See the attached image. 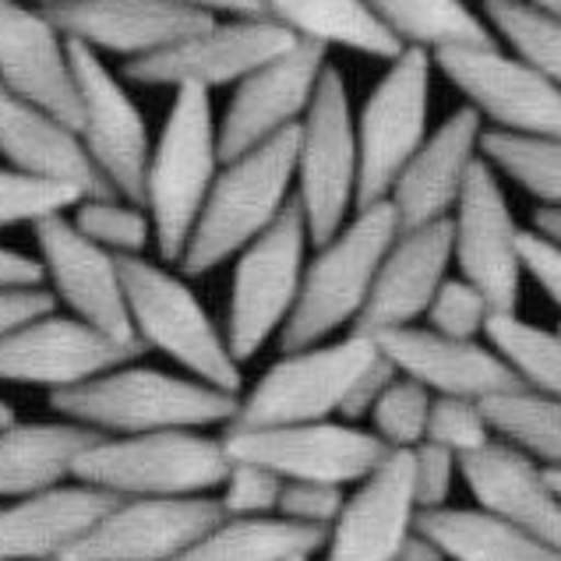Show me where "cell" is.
<instances>
[{
    "instance_id": "6da1fadb",
    "label": "cell",
    "mask_w": 561,
    "mask_h": 561,
    "mask_svg": "<svg viewBox=\"0 0 561 561\" xmlns=\"http://www.w3.org/2000/svg\"><path fill=\"white\" fill-rule=\"evenodd\" d=\"M297 141L300 127H290L222 163L181 259L184 276H205L237 259L290 208L297 198Z\"/></svg>"
},
{
    "instance_id": "7a4b0ae2",
    "label": "cell",
    "mask_w": 561,
    "mask_h": 561,
    "mask_svg": "<svg viewBox=\"0 0 561 561\" xmlns=\"http://www.w3.org/2000/svg\"><path fill=\"white\" fill-rule=\"evenodd\" d=\"M50 410L103 435H146V431L170 427L230 424L240 399L237 392L216 389L195 375L181 378L124 364L100 378L50 392Z\"/></svg>"
},
{
    "instance_id": "3957f363",
    "label": "cell",
    "mask_w": 561,
    "mask_h": 561,
    "mask_svg": "<svg viewBox=\"0 0 561 561\" xmlns=\"http://www.w3.org/2000/svg\"><path fill=\"white\" fill-rule=\"evenodd\" d=\"M399 230L403 227H399L396 208L385 198L357 208L343 222V230H335L325 244H318V254L304 268L297 308L279 332L283 354L314 346L329 340L332 332L357 325L367 297L375 290L378 268Z\"/></svg>"
},
{
    "instance_id": "277c9868",
    "label": "cell",
    "mask_w": 561,
    "mask_h": 561,
    "mask_svg": "<svg viewBox=\"0 0 561 561\" xmlns=\"http://www.w3.org/2000/svg\"><path fill=\"white\" fill-rule=\"evenodd\" d=\"M222 163L227 159L219 146L213 92L198 85L173 89L170 114L152 146L146 173V208L156 227V251L167 265H181Z\"/></svg>"
},
{
    "instance_id": "5b68a950",
    "label": "cell",
    "mask_w": 561,
    "mask_h": 561,
    "mask_svg": "<svg viewBox=\"0 0 561 561\" xmlns=\"http://www.w3.org/2000/svg\"><path fill=\"white\" fill-rule=\"evenodd\" d=\"M233 459L222 438L195 427L103 438L75 459L71 477L117 491L124 499H187L227 484Z\"/></svg>"
},
{
    "instance_id": "8992f818",
    "label": "cell",
    "mask_w": 561,
    "mask_h": 561,
    "mask_svg": "<svg viewBox=\"0 0 561 561\" xmlns=\"http://www.w3.org/2000/svg\"><path fill=\"white\" fill-rule=\"evenodd\" d=\"M121 272L138 340L216 389L240 392L244 378L227 332L216 329L213 314L202 308V300L178 272L149 262L146 254L121 259Z\"/></svg>"
},
{
    "instance_id": "52a82bcc",
    "label": "cell",
    "mask_w": 561,
    "mask_h": 561,
    "mask_svg": "<svg viewBox=\"0 0 561 561\" xmlns=\"http://www.w3.org/2000/svg\"><path fill=\"white\" fill-rule=\"evenodd\" d=\"M360 202V141L340 68L322 75L297 141V205L304 208L314 248L343 230Z\"/></svg>"
},
{
    "instance_id": "ba28073f",
    "label": "cell",
    "mask_w": 561,
    "mask_h": 561,
    "mask_svg": "<svg viewBox=\"0 0 561 561\" xmlns=\"http://www.w3.org/2000/svg\"><path fill=\"white\" fill-rule=\"evenodd\" d=\"M308 244L314 240L304 208L294 198L290 208L233 259L227 343L240 364L283 332L286 318L294 314L304 268H308Z\"/></svg>"
},
{
    "instance_id": "9c48e42d",
    "label": "cell",
    "mask_w": 561,
    "mask_h": 561,
    "mask_svg": "<svg viewBox=\"0 0 561 561\" xmlns=\"http://www.w3.org/2000/svg\"><path fill=\"white\" fill-rule=\"evenodd\" d=\"M435 54L403 46L385 75L367 92L357 117L360 141V202L375 205L389 198L392 184L431 135V82Z\"/></svg>"
},
{
    "instance_id": "30bf717a",
    "label": "cell",
    "mask_w": 561,
    "mask_h": 561,
    "mask_svg": "<svg viewBox=\"0 0 561 561\" xmlns=\"http://www.w3.org/2000/svg\"><path fill=\"white\" fill-rule=\"evenodd\" d=\"M378 354V340L360 329H350V335L340 343H314L283 354V360H276L259 378L248 399H240L230 427L329 421L332 413H340L354 381L371 367Z\"/></svg>"
},
{
    "instance_id": "8fae6325",
    "label": "cell",
    "mask_w": 561,
    "mask_h": 561,
    "mask_svg": "<svg viewBox=\"0 0 561 561\" xmlns=\"http://www.w3.org/2000/svg\"><path fill=\"white\" fill-rule=\"evenodd\" d=\"M297 36L268 14H251V19H216L205 28L191 32L187 39L167 46V50L124 60V78L138 85L156 89H222L244 82L262 64L290 50Z\"/></svg>"
},
{
    "instance_id": "7c38bea8",
    "label": "cell",
    "mask_w": 561,
    "mask_h": 561,
    "mask_svg": "<svg viewBox=\"0 0 561 561\" xmlns=\"http://www.w3.org/2000/svg\"><path fill=\"white\" fill-rule=\"evenodd\" d=\"M435 68L462 92L484 124L512 135L561 138V85L530 60L499 46V39L438 50Z\"/></svg>"
},
{
    "instance_id": "4fadbf2b",
    "label": "cell",
    "mask_w": 561,
    "mask_h": 561,
    "mask_svg": "<svg viewBox=\"0 0 561 561\" xmlns=\"http://www.w3.org/2000/svg\"><path fill=\"white\" fill-rule=\"evenodd\" d=\"M222 445L230 459L262 462L286 480H318V484H357L392 453L375 431H360L350 421L227 427Z\"/></svg>"
},
{
    "instance_id": "5bb4252c",
    "label": "cell",
    "mask_w": 561,
    "mask_h": 561,
    "mask_svg": "<svg viewBox=\"0 0 561 561\" xmlns=\"http://www.w3.org/2000/svg\"><path fill=\"white\" fill-rule=\"evenodd\" d=\"M32 240L39 251L36 259L46 268V286L57 294L64 308L127 346H146L138 340L131 308H127L121 254L89 240L68 213H54L32 222Z\"/></svg>"
},
{
    "instance_id": "9a60e30c",
    "label": "cell",
    "mask_w": 561,
    "mask_h": 561,
    "mask_svg": "<svg viewBox=\"0 0 561 561\" xmlns=\"http://www.w3.org/2000/svg\"><path fill=\"white\" fill-rule=\"evenodd\" d=\"M71 60H75V82H78V131L103 170V178L114 184L117 195L146 205V173L152 156L149 124L141 117L138 103L124 82L106 68L103 54L89 50L85 43L71 39Z\"/></svg>"
},
{
    "instance_id": "2e32d148",
    "label": "cell",
    "mask_w": 561,
    "mask_h": 561,
    "mask_svg": "<svg viewBox=\"0 0 561 561\" xmlns=\"http://www.w3.org/2000/svg\"><path fill=\"white\" fill-rule=\"evenodd\" d=\"M325 71L329 46L297 39L290 50L262 64L244 82H237L233 100L227 103V114L219 121L222 159L259 149L283 131H290V127H300Z\"/></svg>"
},
{
    "instance_id": "e0dca14e",
    "label": "cell",
    "mask_w": 561,
    "mask_h": 561,
    "mask_svg": "<svg viewBox=\"0 0 561 561\" xmlns=\"http://www.w3.org/2000/svg\"><path fill=\"white\" fill-rule=\"evenodd\" d=\"M146 354V346H127L75 314L46 311L32 322L0 335V381L71 389L100 378Z\"/></svg>"
},
{
    "instance_id": "ac0fdd59",
    "label": "cell",
    "mask_w": 561,
    "mask_h": 561,
    "mask_svg": "<svg viewBox=\"0 0 561 561\" xmlns=\"http://www.w3.org/2000/svg\"><path fill=\"white\" fill-rule=\"evenodd\" d=\"M453 240H456V265L459 276L477 283L494 304V311L519 308L523 286V230L512 216L499 170L488 156H480L470 181L462 187L459 205L453 213Z\"/></svg>"
},
{
    "instance_id": "d6986e66",
    "label": "cell",
    "mask_w": 561,
    "mask_h": 561,
    "mask_svg": "<svg viewBox=\"0 0 561 561\" xmlns=\"http://www.w3.org/2000/svg\"><path fill=\"white\" fill-rule=\"evenodd\" d=\"M227 516L216 499H127L54 561H173Z\"/></svg>"
},
{
    "instance_id": "ffe728a7",
    "label": "cell",
    "mask_w": 561,
    "mask_h": 561,
    "mask_svg": "<svg viewBox=\"0 0 561 561\" xmlns=\"http://www.w3.org/2000/svg\"><path fill=\"white\" fill-rule=\"evenodd\" d=\"M0 85L78 127L82 103L71 39L46 8H32L28 0H0Z\"/></svg>"
},
{
    "instance_id": "44dd1931",
    "label": "cell",
    "mask_w": 561,
    "mask_h": 561,
    "mask_svg": "<svg viewBox=\"0 0 561 561\" xmlns=\"http://www.w3.org/2000/svg\"><path fill=\"white\" fill-rule=\"evenodd\" d=\"M484 117L462 103L427 135L389 191L399 227H424V222H438L456 213L470 170L484 156Z\"/></svg>"
},
{
    "instance_id": "7402d4cb",
    "label": "cell",
    "mask_w": 561,
    "mask_h": 561,
    "mask_svg": "<svg viewBox=\"0 0 561 561\" xmlns=\"http://www.w3.org/2000/svg\"><path fill=\"white\" fill-rule=\"evenodd\" d=\"M453 262H456L453 216L438 222H424V227L399 230L378 268L367 308L360 311L354 329L378 335L385 329L413 325L416 318L427 314L431 300H435L442 283L448 279V265Z\"/></svg>"
},
{
    "instance_id": "603a6c76",
    "label": "cell",
    "mask_w": 561,
    "mask_h": 561,
    "mask_svg": "<svg viewBox=\"0 0 561 561\" xmlns=\"http://www.w3.org/2000/svg\"><path fill=\"white\" fill-rule=\"evenodd\" d=\"M0 159L28 178L71 184L82 195H117L71 121L8 89H0Z\"/></svg>"
},
{
    "instance_id": "cb8c5ba5",
    "label": "cell",
    "mask_w": 561,
    "mask_h": 561,
    "mask_svg": "<svg viewBox=\"0 0 561 561\" xmlns=\"http://www.w3.org/2000/svg\"><path fill=\"white\" fill-rule=\"evenodd\" d=\"M413 448H392L381 467L360 480L329 537V561H392L416 526Z\"/></svg>"
},
{
    "instance_id": "d4e9b609",
    "label": "cell",
    "mask_w": 561,
    "mask_h": 561,
    "mask_svg": "<svg viewBox=\"0 0 561 561\" xmlns=\"http://www.w3.org/2000/svg\"><path fill=\"white\" fill-rule=\"evenodd\" d=\"M46 14L64 28L68 39L85 43L95 54H117L124 60L159 54L216 22L173 4V0H71V4L46 8Z\"/></svg>"
},
{
    "instance_id": "484cf974",
    "label": "cell",
    "mask_w": 561,
    "mask_h": 561,
    "mask_svg": "<svg viewBox=\"0 0 561 561\" xmlns=\"http://www.w3.org/2000/svg\"><path fill=\"white\" fill-rule=\"evenodd\" d=\"M378 350L392 357L403 375L424 381L435 396H467L488 399L494 392L523 389V378L505 364L494 346H480L473 340H456L435 329H385L375 335Z\"/></svg>"
},
{
    "instance_id": "4316f807",
    "label": "cell",
    "mask_w": 561,
    "mask_h": 561,
    "mask_svg": "<svg viewBox=\"0 0 561 561\" xmlns=\"http://www.w3.org/2000/svg\"><path fill=\"white\" fill-rule=\"evenodd\" d=\"M459 470L488 512L523 526L561 551V494L551 488L548 470H540L530 453L512 442L491 438L477 453L459 456Z\"/></svg>"
},
{
    "instance_id": "83f0119b",
    "label": "cell",
    "mask_w": 561,
    "mask_h": 561,
    "mask_svg": "<svg viewBox=\"0 0 561 561\" xmlns=\"http://www.w3.org/2000/svg\"><path fill=\"white\" fill-rule=\"evenodd\" d=\"M121 502L124 494L82 480L25 494L19 505L0 508V561H54Z\"/></svg>"
},
{
    "instance_id": "f1b7e54d",
    "label": "cell",
    "mask_w": 561,
    "mask_h": 561,
    "mask_svg": "<svg viewBox=\"0 0 561 561\" xmlns=\"http://www.w3.org/2000/svg\"><path fill=\"white\" fill-rule=\"evenodd\" d=\"M106 435L89 424H8L0 427V499H25L71 477L75 459Z\"/></svg>"
},
{
    "instance_id": "f546056e",
    "label": "cell",
    "mask_w": 561,
    "mask_h": 561,
    "mask_svg": "<svg viewBox=\"0 0 561 561\" xmlns=\"http://www.w3.org/2000/svg\"><path fill=\"white\" fill-rule=\"evenodd\" d=\"M453 561H561V551L488 508H421L416 526Z\"/></svg>"
},
{
    "instance_id": "4dcf8cb0",
    "label": "cell",
    "mask_w": 561,
    "mask_h": 561,
    "mask_svg": "<svg viewBox=\"0 0 561 561\" xmlns=\"http://www.w3.org/2000/svg\"><path fill=\"white\" fill-rule=\"evenodd\" d=\"M262 8L297 39L322 43L329 50L340 46L381 60H392L403 50L367 0H262Z\"/></svg>"
},
{
    "instance_id": "1f68e13d",
    "label": "cell",
    "mask_w": 561,
    "mask_h": 561,
    "mask_svg": "<svg viewBox=\"0 0 561 561\" xmlns=\"http://www.w3.org/2000/svg\"><path fill=\"white\" fill-rule=\"evenodd\" d=\"M329 537V526L322 523L230 516L173 561H294L322 551Z\"/></svg>"
},
{
    "instance_id": "d6a6232c",
    "label": "cell",
    "mask_w": 561,
    "mask_h": 561,
    "mask_svg": "<svg viewBox=\"0 0 561 561\" xmlns=\"http://www.w3.org/2000/svg\"><path fill=\"white\" fill-rule=\"evenodd\" d=\"M367 4L399 46H416L427 54L499 39L488 19L470 11L467 0H367Z\"/></svg>"
},
{
    "instance_id": "836d02e7",
    "label": "cell",
    "mask_w": 561,
    "mask_h": 561,
    "mask_svg": "<svg viewBox=\"0 0 561 561\" xmlns=\"http://www.w3.org/2000/svg\"><path fill=\"white\" fill-rule=\"evenodd\" d=\"M494 435H502L543 467H561V396L537 389H508L480 399Z\"/></svg>"
},
{
    "instance_id": "e575fe53",
    "label": "cell",
    "mask_w": 561,
    "mask_h": 561,
    "mask_svg": "<svg viewBox=\"0 0 561 561\" xmlns=\"http://www.w3.org/2000/svg\"><path fill=\"white\" fill-rule=\"evenodd\" d=\"M484 156L543 208H561V138L512 135L491 127L484 131Z\"/></svg>"
},
{
    "instance_id": "d590c367",
    "label": "cell",
    "mask_w": 561,
    "mask_h": 561,
    "mask_svg": "<svg viewBox=\"0 0 561 561\" xmlns=\"http://www.w3.org/2000/svg\"><path fill=\"white\" fill-rule=\"evenodd\" d=\"M484 335L523 378L526 389L561 396V329L548 332L534 322H523L516 311H494Z\"/></svg>"
},
{
    "instance_id": "8d00e7d4",
    "label": "cell",
    "mask_w": 561,
    "mask_h": 561,
    "mask_svg": "<svg viewBox=\"0 0 561 561\" xmlns=\"http://www.w3.org/2000/svg\"><path fill=\"white\" fill-rule=\"evenodd\" d=\"M484 19L512 54L561 85V14L540 11L526 0H484Z\"/></svg>"
},
{
    "instance_id": "74e56055",
    "label": "cell",
    "mask_w": 561,
    "mask_h": 561,
    "mask_svg": "<svg viewBox=\"0 0 561 561\" xmlns=\"http://www.w3.org/2000/svg\"><path fill=\"white\" fill-rule=\"evenodd\" d=\"M68 216L89 240L121 259H138L149 251V244H156L149 208L124 195H85L68 208Z\"/></svg>"
},
{
    "instance_id": "f35d334b",
    "label": "cell",
    "mask_w": 561,
    "mask_h": 561,
    "mask_svg": "<svg viewBox=\"0 0 561 561\" xmlns=\"http://www.w3.org/2000/svg\"><path fill=\"white\" fill-rule=\"evenodd\" d=\"M431 407H435V392L424 381L399 375L371 410L375 435L389 448H416L427 442Z\"/></svg>"
},
{
    "instance_id": "ab89813d",
    "label": "cell",
    "mask_w": 561,
    "mask_h": 561,
    "mask_svg": "<svg viewBox=\"0 0 561 561\" xmlns=\"http://www.w3.org/2000/svg\"><path fill=\"white\" fill-rule=\"evenodd\" d=\"M85 198L82 191L71 184L28 178V173L14 167H0V230L22 227V222H36L43 216L68 213V208Z\"/></svg>"
},
{
    "instance_id": "60d3db41",
    "label": "cell",
    "mask_w": 561,
    "mask_h": 561,
    "mask_svg": "<svg viewBox=\"0 0 561 561\" xmlns=\"http://www.w3.org/2000/svg\"><path fill=\"white\" fill-rule=\"evenodd\" d=\"M494 314L491 297L480 290L467 276H448L442 290L435 294L427 308V322L442 335H456V340H477L488 329Z\"/></svg>"
},
{
    "instance_id": "b9f144b4",
    "label": "cell",
    "mask_w": 561,
    "mask_h": 561,
    "mask_svg": "<svg viewBox=\"0 0 561 561\" xmlns=\"http://www.w3.org/2000/svg\"><path fill=\"white\" fill-rule=\"evenodd\" d=\"M491 435L494 427L484 407H480V399L435 396V407H431V421H427V442L445 445L456 456H470L477 448H484Z\"/></svg>"
},
{
    "instance_id": "7bdbcfd3",
    "label": "cell",
    "mask_w": 561,
    "mask_h": 561,
    "mask_svg": "<svg viewBox=\"0 0 561 561\" xmlns=\"http://www.w3.org/2000/svg\"><path fill=\"white\" fill-rule=\"evenodd\" d=\"M222 508L227 516H265V512H279V499L286 488V477L262 467V462L233 459V467L222 484Z\"/></svg>"
},
{
    "instance_id": "ee69618b",
    "label": "cell",
    "mask_w": 561,
    "mask_h": 561,
    "mask_svg": "<svg viewBox=\"0 0 561 561\" xmlns=\"http://www.w3.org/2000/svg\"><path fill=\"white\" fill-rule=\"evenodd\" d=\"M346 494L343 484H318V480H286L279 512L300 523H322L335 526V519L343 516Z\"/></svg>"
},
{
    "instance_id": "f6af8a7d",
    "label": "cell",
    "mask_w": 561,
    "mask_h": 561,
    "mask_svg": "<svg viewBox=\"0 0 561 561\" xmlns=\"http://www.w3.org/2000/svg\"><path fill=\"white\" fill-rule=\"evenodd\" d=\"M459 467V456L448 453L445 445L421 442L413 448V488H416V505L421 508H438L445 505L448 491H453V473Z\"/></svg>"
},
{
    "instance_id": "bcb514c9",
    "label": "cell",
    "mask_w": 561,
    "mask_h": 561,
    "mask_svg": "<svg viewBox=\"0 0 561 561\" xmlns=\"http://www.w3.org/2000/svg\"><path fill=\"white\" fill-rule=\"evenodd\" d=\"M519 251H523V272L561 311V240L534 227V230H523Z\"/></svg>"
},
{
    "instance_id": "7dc6e473",
    "label": "cell",
    "mask_w": 561,
    "mask_h": 561,
    "mask_svg": "<svg viewBox=\"0 0 561 561\" xmlns=\"http://www.w3.org/2000/svg\"><path fill=\"white\" fill-rule=\"evenodd\" d=\"M403 375L396 367V360L392 357H385V354H378L375 360H371V367L354 381V389H350V396L343 399V407H340V416L343 421H350V424H357V421H364V416H371V410L378 407V399L385 396V389Z\"/></svg>"
},
{
    "instance_id": "c3c4849f",
    "label": "cell",
    "mask_w": 561,
    "mask_h": 561,
    "mask_svg": "<svg viewBox=\"0 0 561 561\" xmlns=\"http://www.w3.org/2000/svg\"><path fill=\"white\" fill-rule=\"evenodd\" d=\"M46 311H57V294L50 286H0V335Z\"/></svg>"
},
{
    "instance_id": "681fc988",
    "label": "cell",
    "mask_w": 561,
    "mask_h": 561,
    "mask_svg": "<svg viewBox=\"0 0 561 561\" xmlns=\"http://www.w3.org/2000/svg\"><path fill=\"white\" fill-rule=\"evenodd\" d=\"M0 286H46V268L32 254L0 244Z\"/></svg>"
},
{
    "instance_id": "f907efd6",
    "label": "cell",
    "mask_w": 561,
    "mask_h": 561,
    "mask_svg": "<svg viewBox=\"0 0 561 561\" xmlns=\"http://www.w3.org/2000/svg\"><path fill=\"white\" fill-rule=\"evenodd\" d=\"M187 11H198L205 19H251V14H265L262 0H173Z\"/></svg>"
},
{
    "instance_id": "816d5d0a",
    "label": "cell",
    "mask_w": 561,
    "mask_h": 561,
    "mask_svg": "<svg viewBox=\"0 0 561 561\" xmlns=\"http://www.w3.org/2000/svg\"><path fill=\"white\" fill-rule=\"evenodd\" d=\"M448 554L438 548L435 540L431 537H424L421 530H413L410 537H407V543L399 548V554L392 558V561H445Z\"/></svg>"
},
{
    "instance_id": "f5cc1de1",
    "label": "cell",
    "mask_w": 561,
    "mask_h": 561,
    "mask_svg": "<svg viewBox=\"0 0 561 561\" xmlns=\"http://www.w3.org/2000/svg\"><path fill=\"white\" fill-rule=\"evenodd\" d=\"M534 227L561 240V208H540L537 219H534Z\"/></svg>"
},
{
    "instance_id": "db71d44e",
    "label": "cell",
    "mask_w": 561,
    "mask_h": 561,
    "mask_svg": "<svg viewBox=\"0 0 561 561\" xmlns=\"http://www.w3.org/2000/svg\"><path fill=\"white\" fill-rule=\"evenodd\" d=\"M526 4H534L540 11H551V14H561V0H526Z\"/></svg>"
},
{
    "instance_id": "11a10c76",
    "label": "cell",
    "mask_w": 561,
    "mask_h": 561,
    "mask_svg": "<svg viewBox=\"0 0 561 561\" xmlns=\"http://www.w3.org/2000/svg\"><path fill=\"white\" fill-rule=\"evenodd\" d=\"M8 424H14V410L0 399V427H8Z\"/></svg>"
},
{
    "instance_id": "9f6ffc18",
    "label": "cell",
    "mask_w": 561,
    "mask_h": 561,
    "mask_svg": "<svg viewBox=\"0 0 561 561\" xmlns=\"http://www.w3.org/2000/svg\"><path fill=\"white\" fill-rule=\"evenodd\" d=\"M548 480H551V488L561 494V467H548Z\"/></svg>"
},
{
    "instance_id": "6f0895ef",
    "label": "cell",
    "mask_w": 561,
    "mask_h": 561,
    "mask_svg": "<svg viewBox=\"0 0 561 561\" xmlns=\"http://www.w3.org/2000/svg\"><path fill=\"white\" fill-rule=\"evenodd\" d=\"M28 4H39V8H60V4H71V0H28Z\"/></svg>"
},
{
    "instance_id": "680465c9",
    "label": "cell",
    "mask_w": 561,
    "mask_h": 561,
    "mask_svg": "<svg viewBox=\"0 0 561 561\" xmlns=\"http://www.w3.org/2000/svg\"><path fill=\"white\" fill-rule=\"evenodd\" d=\"M294 561H308V558H294Z\"/></svg>"
},
{
    "instance_id": "91938a15",
    "label": "cell",
    "mask_w": 561,
    "mask_h": 561,
    "mask_svg": "<svg viewBox=\"0 0 561 561\" xmlns=\"http://www.w3.org/2000/svg\"><path fill=\"white\" fill-rule=\"evenodd\" d=\"M0 89H4V85H0Z\"/></svg>"
}]
</instances>
